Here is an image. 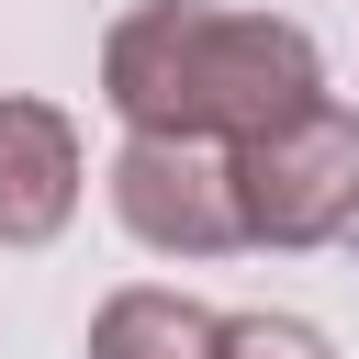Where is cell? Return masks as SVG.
Returning <instances> with one entry per match:
<instances>
[{"label":"cell","instance_id":"obj_1","mask_svg":"<svg viewBox=\"0 0 359 359\" xmlns=\"http://www.w3.org/2000/svg\"><path fill=\"white\" fill-rule=\"evenodd\" d=\"M101 101L146 135H269L280 112L325 101V56L303 22L224 11V0H135L101 34Z\"/></svg>","mask_w":359,"mask_h":359},{"label":"cell","instance_id":"obj_2","mask_svg":"<svg viewBox=\"0 0 359 359\" xmlns=\"http://www.w3.org/2000/svg\"><path fill=\"white\" fill-rule=\"evenodd\" d=\"M236 202H247V247H325L359 224V112L348 101H303L269 135L236 146Z\"/></svg>","mask_w":359,"mask_h":359},{"label":"cell","instance_id":"obj_3","mask_svg":"<svg viewBox=\"0 0 359 359\" xmlns=\"http://www.w3.org/2000/svg\"><path fill=\"white\" fill-rule=\"evenodd\" d=\"M112 213L135 247L157 258H224L247 247V202H236V146L224 135H123L112 157Z\"/></svg>","mask_w":359,"mask_h":359},{"label":"cell","instance_id":"obj_4","mask_svg":"<svg viewBox=\"0 0 359 359\" xmlns=\"http://www.w3.org/2000/svg\"><path fill=\"white\" fill-rule=\"evenodd\" d=\"M79 123L56 112V101H22V90H0V247H45V236H67V213H79Z\"/></svg>","mask_w":359,"mask_h":359},{"label":"cell","instance_id":"obj_5","mask_svg":"<svg viewBox=\"0 0 359 359\" xmlns=\"http://www.w3.org/2000/svg\"><path fill=\"white\" fill-rule=\"evenodd\" d=\"M213 348H224V314L191 292H157V280H135L90 314V359H213Z\"/></svg>","mask_w":359,"mask_h":359},{"label":"cell","instance_id":"obj_6","mask_svg":"<svg viewBox=\"0 0 359 359\" xmlns=\"http://www.w3.org/2000/svg\"><path fill=\"white\" fill-rule=\"evenodd\" d=\"M213 359H337L325 348V325H303V314H224V348Z\"/></svg>","mask_w":359,"mask_h":359}]
</instances>
